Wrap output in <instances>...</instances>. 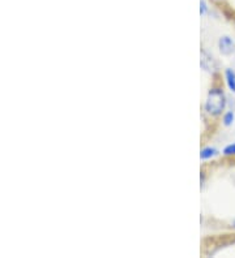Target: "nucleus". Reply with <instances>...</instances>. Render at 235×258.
<instances>
[{
    "label": "nucleus",
    "instance_id": "nucleus-1",
    "mask_svg": "<svg viewBox=\"0 0 235 258\" xmlns=\"http://www.w3.org/2000/svg\"><path fill=\"white\" fill-rule=\"evenodd\" d=\"M227 98L221 88H212L205 99V111L212 116H219L225 113Z\"/></svg>",
    "mask_w": 235,
    "mask_h": 258
},
{
    "label": "nucleus",
    "instance_id": "nucleus-2",
    "mask_svg": "<svg viewBox=\"0 0 235 258\" xmlns=\"http://www.w3.org/2000/svg\"><path fill=\"white\" fill-rule=\"evenodd\" d=\"M218 48L219 52L222 55H231L234 54L235 51V42L231 37L229 35H222V37L218 39Z\"/></svg>",
    "mask_w": 235,
    "mask_h": 258
},
{
    "label": "nucleus",
    "instance_id": "nucleus-3",
    "mask_svg": "<svg viewBox=\"0 0 235 258\" xmlns=\"http://www.w3.org/2000/svg\"><path fill=\"white\" fill-rule=\"evenodd\" d=\"M200 64H201V68L207 71V72H214V71L217 70L216 60L210 56L208 52H205V51H201Z\"/></svg>",
    "mask_w": 235,
    "mask_h": 258
},
{
    "label": "nucleus",
    "instance_id": "nucleus-4",
    "mask_svg": "<svg viewBox=\"0 0 235 258\" xmlns=\"http://www.w3.org/2000/svg\"><path fill=\"white\" fill-rule=\"evenodd\" d=\"M225 81L229 90L235 94V71L231 68H227L225 71Z\"/></svg>",
    "mask_w": 235,
    "mask_h": 258
},
{
    "label": "nucleus",
    "instance_id": "nucleus-5",
    "mask_svg": "<svg viewBox=\"0 0 235 258\" xmlns=\"http://www.w3.org/2000/svg\"><path fill=\"white\" fill-rule=\"evenodd\" d=\"M216 155H218V150L216 148H212V146H208V148H204L200 151V158L203 161H207V159H212Z\"/></svg>",
    "mask_w": 235,
    "mask_h": 258
},
{
    "label": "nucleus",
    "instance_id": "nucleus-6",
    "mask_svg": "<svg viewBox=\"0 0 235 258\" xmlns=\"http://www.w3.org/2000/svg\"><path fill=\"white\" fill-rule=\"evenodd\" d=\"M234 120H235L234 111H226V112L223 113L222 123L225 126H231L232 124H234Z\"/></svg>",
    "mask_w": 235,
    "mask_h": 258
},
{
    "label": "nucleus",
    "instance_id": "nucleus-7",
    "mask_svg": "<svg viewBox=\"0 0 235 258\" xmlns=\"http://www.w3.org/2000/svg\"><path fill=\"white\" fill-rule=\"evenodd\" d=\"M222 153L226 157H235V142L234 144H229L227 146H225Z\"/></svg>",
    "mask_w": 235,
    "mask_h": 258
},
{
    "label": "nucleus",
    "instance_id": "nucleus-8",
    "mask_svg": "<svg viewBox=\"0 0 235 258\" xmlns=\"http://www.w3.org/2000/svg\"><path fill=\"white\" fill-rule=\"evenodd\" d=\"M208 11V7H207V3H205V0H201L200 2V13L201 16H204L205 13H207Z\"/></svg>",
    "mask_w": 235,
    "mask_h": 258
},
{
    "label": "nucleus",
    "instance_id": "nucleus-9",
    "mask_svg": "<svg viewBox=\"0 0 235 258\" xmlns=\"http://www.w3.org/2000/svg\"><path fill=\"white\" fill-rule=\"evenodd\" d=\"M232 224H234V227H235V221H234V222H232Z\"/></svg>",
    "mask_w": 235,
    "mask_h": 258
}]
</instances>
